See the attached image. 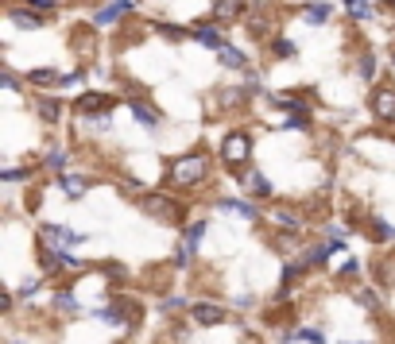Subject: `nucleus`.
Wrapping results in <instances>:
<instances>
[{
    "mask_svg": "<svg viewBox=\"0 0 395 344\" xmlns=\"http://www.w3.org/2000/svg\"><path fill=\"white\" fill-rule=\"evenodd\" d=\"M202 174H206V159H198V155L175 167V178H178V182H198Z\"/></svg>",
    "mask_w": 395,
    "mask_h": 344,
    "instance_id": "obj_1",
    "label": "nucleus"
},
{
    "mask_svg": "<svg viewBox=\"0 0 395 344\" xmlns=\"http://www.w3.org/2000/svg\"><path fill=\"white\" fill-rule=\"evenodd\" d=\"M244 155H248V143H244V135H233V140L225 143V159H229V163H240Z\"/></svg>",
    "mask_w": 395,
    "mask_h": 344,
    "instance_id": "obj_2",
    "label": "nucleus"
},
{
    "mask_svg": "<svg viewBox=\"0 0 395 344\" xmlns=\"http://www.w3.org/2000/svg\"><path fill=\"white\" fill-rule=\"evenodd\" d=\"M124 12H128V0H117V4H109V8H105L101 16H97V24H113V20L124 16Z\"/></svg>",
    "mask_w": 395,
    "mask_h": 344,
    "instance_id": "obj_3",
    "label": "nucleus"
},
{
    "mask_svg": "<svg viewBox=\"0 0 395 344\" xmlns=\"http://www.w3.org/2000/svg\"><path fill=\"white\" fill-rule=\"evenodd\" d=\"M376 112L380 117H395V97L392 93H376Z\"/></svg>",
    "mask_w": 395,
    "mask_h": 344,
    "instance_id": "obj_4",
    "label": "nucleus"
},
{
    "mask_svg": "<svg viewBox=\"0 0 395 344\" xmlns=\"http://www.w3.org/2000/svg\"><path fill=\"white\" fill-rule=\"evenodd\" d=\"M198 39H202L206 47H225V35L213 31V27H202V31H198Z\"/></svg>",
    "mask_w": 395,
    "mask_h": 344,
    "instance_id": "obj_5",
    "label": "nucleus"
},
{
    "mask_svg": "<svg viewBox=\"0 0 395 344\" xmlns=\"http://www.w3.org/2000/svg\"><path fill=\"white\" fill-rule=\"evenodd\" d=\"M194 317L206 321V325H213V321H221V310H213V306H194Z\"/></svg>",
    "mask_w": 395,
    "mask_h": 344,
    "instance_id": "obj_6",
    "label": "nucleus"
},
{
    "mask_svg": "<svg viewBox=\"0 0 395 344\" xmlns=\"http://www.w3.org/2000/svg\"><path fill=\"white\" fill-rule=\"evenodd\" d=\"M221 62H225V66H236V70H240V66H244V54L236 51V47H221Z\"/></svg>",
    "mask_w": 395,
    "mask_h": 344,
    "instance_id": "obj_7",
    "label": "nucleus"
},
{
    "mask_svg": "<svg viewBox=\"0 0 395 344\" xmlns=\"http://www.w3.org/2000/svg\"><path fill=\"white\" fill-rule=\"evenodd\" d=\"M349 8H353V16H372V4H368V0H349Z\"/></svg>",
    "mask_w": 395,
    "mask_h": 344,
    "instance_id": "obj_8",
    "label": "nucleus"
},
{
    "mask_svg": "<svg viewBox=\"0 0 395 344\" xmlns=\"http://www.w3.org/2000/svg\"><path fill=\"white\" fill-rule=\"evenodd\" d=\"M244 186H252V190H256V193H268V190H271V186H268V182H264V178H260V174H252V178H244Z\"/></svg>",
    "mask_w": 395,
    "mask_h": 344,
    "instance_id": "obj_9",
    "label": "nucleus"
},
{
    "mask_svg": "<svg viewBox=\"0 0 395 344\" xmlns=\"http://www.w3.org/2000/svg\"><path fill=\"white\" fill-rule=\"evenodd\" d=\"M329 16V8H326V4H314V8H310V16H306V20H314V24H322V20H326Z\"/></svg>",
    "mask_w": 395,
    "mask_h": 344,
    "instance_id": "obj_10",
    "label": "nucleus"
},
{
    "mask_svg": "<svg viewBox=\"0 0 395 344\" xmlns=\"http://www.w3.org/2000/svg\"><path fill=\"white\" fill-rule=\"evenodd\" d=\"M132 112H140V120H143V124H155L152 109H143V105H132Z\"/></svg>",
    "mask_w": 395,
    "mask_h": 344,
    "instance_id": "obj_11",
    "label": "nucleus"
},
{
    "mask_svg": "<svg viewBox=\"0 0 395 344\" xmlns=\"http://www.w3.org/2000/svg\"><path fill=\"white\" fill-rule=\"evenodd\" d=\"M62 186H66L70 193H82V190H85V182H82V178H66V182H62Z\"/></svg>",
    "mask_w": 395,
    "mask_h": 344,
    "instance_id": "obj_12",
    "label": "nucleus"
},
{
    "mask_svg": "<svg viewBox=\"0 0 395 344\" xmlns=\"http://www.w3.org/2000/svg\"><path fill=\"white\" fill-rule=\"evenodd\" d=\"M361 74H364V77L376 74V59H364V62H361Z\"/></svg>",
    "mask_w": 395,
    "mask_h": 344,
    "instance_id": "obj_13",
    "label": "nucleus"
},
{
    "mask_svg": "<svg viewBox=\"0 0 395 344\" xmlns=\"http://www.w3.org/2000/svg\"><path fill=\"white\" fill-rule=\"evenodd\" d=\"M59 306H66V310H74V294H70V290H66V294H59Z\"/></svg>",
    "mask_w": 395,
    "mask_h": 344,
    "instance_id": "obj_14",
    "label": "nucleus"
}]
</instances>
